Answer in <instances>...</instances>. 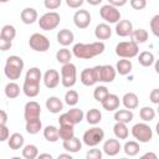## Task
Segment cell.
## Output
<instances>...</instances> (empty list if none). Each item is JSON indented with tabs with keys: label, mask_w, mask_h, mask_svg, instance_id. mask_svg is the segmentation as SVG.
<instances>
[{
	"label": "cell",
	"mask_w": 159,
	"mask_h": 159,
	"mask_svg": "<svg viewBox=\"0 0 159 159\" xmlns=\"http://www.w3.org/2000/svg\"><path fill=\"white\" fill-rule=\"evenodd\" d=\"M104 43L102 41L92 42V43H75L72 47V53L75 57L80 60H91L98 55L104 52Z\"/></svg>",
	"instance_id": "6da1fadb"
},
{
	"label": "cell",
	"mask_w": 159,
	"mask_h": 159,
	"mask_svg": "<svg viewBox=\"0 0 159 159\" xmlns=\"http://www.w3.org/2000/svg\"><path fill=\"white\" fill-rule=\"evenodd\" d=\"M22 70H24V60L20 56L12 55L6 58L4 73L9 80H11V81L19 80L22 73Z\"/></svg>",
	"instance_id": "7a4b0ae2"
},
{
	"label": "cell",
	"mask_w": 159,
	"mask_h": 159,
	"mask_svg": "<svg viewBox=\"0 0 159 159\" xmlns=\"http://www.w3.org/2000/svg\"><path fill=\"white\" fill-rule=\"evenodd\" d=\"M116 53L120 58H133L139 53V46L134 40L122 41L116 46Z\"/></svg>",
	"instance_id": "3957f363"
},
{
	"label": "cell",
	"mask_w": 159,
	"mask_h": 159,
	"mask_svg": "<svg viewBox=\"0 0 159 159\" xmlns=\"http://www.w3.org/2000/svg\"><path fill=\"white\" fill-rule=\"evenodd\" d=\"M77 82V68L72 62L65 63L61 67V83L66 88H71Z\"/></svg>",
	"instance_id": "277c9868"
},
{
	"label": "cell",
	"mask_w": 159,
	"mask_h": 159,
	"mask_svg": "<svg viewBox=\"0 0 159 159\" xmlns=\"http://www.w3.org/2000/svg\"><path fill=\"white\" fill-rule=\"evenodd\" d=\"M132 135L139 143H148L153 138V130L145 122L137 123V124H134L132 127Z\"/></svg>",
	"instance_id": "5b68a950"
},
{
	"label": "cell",
	"mask_w": 159,
	"mask_h": 159,
	"mask_svg": "<svg viewBox=\"0 0 159 159\" xmlns=\"http://www.w3.org/2000/svg\"><path fill=\"white\" fill-rule=\"evenodd\" d=\"M104 139V132L99 127H93L83 133L82 140L87 147H97Z\"/></svg>",
	"instance_id": "8992f818"
},
{
	"label": "cell",
	"mask_w": 159,
	"mask_h": 159,
	"mask_svg": "<svg viewBox=\"0 0 159 159\" xmlns=\"http://www.w3.org/2000/svg\"><path fill=\"white\" fill-rule=\"evenodd\" d=\"M60 21H61L60 14H57L56 11H48L39 19V26L45 31H51L60 25Z\"/></svg>",
	"instance_id": "52a82bcc"
},
{
	"label": "cell",
	"mask_w": 159,
	"mask_h": 159,
	"mask_svg": "<svg viewBox=\"0 0 159 159\" xmlns=\"http://www.w3.org/2000/svg\"><path fill=\"white\" fill-rule=\"evenodd\" d=\"M29 46L36 52H46L50 48V40L45 35L35 32L29 39Z\"/></svg>",
	"instance_id": "ba28073f"
},
{
	"label": "cell",
	"mask_w": 159,
	"mask_h": 159,
	"mask_svg": "<svg viewBox=\"0 0 159 159\" xmlns=\"http://www.w3.org/2000/svg\"><path fill=\"white\" fill-rule=\"evenodd\" d=\"M99 15L108 24H117L120 20V12H119L118 7H116L111 4L103 5L99 10Z\"/></svg>",
	"instance_id": "9c48e42d"
},
{
	"label": "cell",
	"mask_w": 159,
	"mask_h": 159,
	"mask_svg": "<svg viewBox=\"0 0 159 159\" xmlns=\"http://www.w3.org/2000/svg\"><path fill=\"white\" fill-rule=\"evenodd\" d=\"M96 71H97V77H98V82H103V83H111L114 81L116 75H117V70L111 66V65H102V66H94Z\"/></svg>",
	"instance_id": "30bf717a"
},
{
	"label": "cell",
	"mask_w": 159,
	"mask_h": 159,
	"mask_svg": "<svg viewBox=\"0 0 159 159\" xmlns=\"http://www.w3.org/2000/svg\"><path fill=\"white\" fill-rule=\"evenodd\" d=\"M41 114V106L36 101H30L25 104L24 107V118L25 122L31 120V119H37L40 118Z\"/></svg>",
	"instance_id": "8fae6325"
},
{
	"label": "cell",
	"mask_w": 159,
	"mask_h": 159,
	"mask_svg": "<svg viewBox=\"0 0 159 159\" xmlns=\"http://www.w3.org/2000/svg\"><path fill=\"white\" fill-rule=\"evenodd\" d=\"M73 22L77 29H87L91 24V14L87 10H77L73 15Z\"/></svg>",
	"instance_id": "7c38bea8"
},
{
	"label": "cell",
	"mask_w": 159,
	"mask_h": 159,
	"mask_svg": "<svg viewBox=\"0 0 159 159\" xmlns=\"http://www.w3.org/2000/svg\"><path fill=\"white\" fill-rule=\"evenodd\" d=\"M80 80H81L82 84H84V86H87V87L94 86V84L98 82V77H97L96 67H92V68H84V70L81 72Z\"/></svg>",
	"instance_id": "4fadbf2b"
},
{
	"label": "cell",
	"mask_w": 159,
	"mask_h": 159,
	"mask_svg": "<svg viewBox=\"0 0 159 159\" xmlns=\"http://www.w3.org/2000/svg\"><path fill=\"white\" fill-rule=\"evenodd\" d=\"M42 80H43L45 86H46L47 88H50V89L56 88V87L60 84V81H61V78H60V73H58L56 70H53V68L47 70V71L45 72Z\"/></svg>",
	"instance_id": "5bb4252c"
},
{
	"label": "cell",
	"mask_w": 159,
	"mask_h": 159,
	"mask_svg": "<svg viewBox=\"0 0 159 159\" xmlns=\"http://www.w3.org/2000/svg\"><path fill=\"white\" fill-rule=\"evenodd\" d=\"M133 24L129 20H119L116 24V34L120 37H127L133 34Z\"/></svg>",
	"instance_id": "9a60e30c"
},
{
	"label": "cell",
	"mask_w": 159,
	"mask_h": 159,
	"mask_svg": "<svg viewBox=\"0 0 159 159\" xmlns=\"http://www.w3.org/2000/svg\"><path fill=\"white\" fill-rule=\"evenodd\" d=\"M103 109L108 111V112H113V111H117L119 108V104H120V101H119V97L114 93H109L102 102H101Z\"/></svg>",
	"instance_id": "2e32d148"
},
{
	"label": "cell",
	"mask_w": 159,
	"mask_h": 159,
	"mask_svg": "<svg viewBox=\"0 0 159 159\" xmlns=\"http://www.w3.org/2000/svg\"><path fill=\"white\" fill-rule=\"evenodd\" d=\"M122 149V145L117 139H107L103 144V152L108 155V157H114L117 155Z\"/></svg>",
	"instance_id": "e0dca14e"
},
{
	"label": "cell",
	"mask_w": 159,
	"mask_h": 159,
	"mask_svg": "<svg viewBox=\"0 0 159 159\" xmlns=\"http://www.w3.org/2000/svg\"><path fill=\"white\" fill-rule=\"evenodd\" d=\"M20 17H21V21H22L25 25H31V24H34V22L37 21L39 14H37L36 9H34V7H25V9L21 11Z\"/></svg>",
	"instance_id": "ac0fdd59"
},
{
	"label": "cell",
	"mask_w": 159,
	"mask_h": 159,
	"mask_svg": "<svg viewBox=\"0 0 159 159\" xmlns=\"http://www.w3.org/2000/svg\"><path fill=\"white\" fill-rule=\"evenodd\" d=\"M73 40H75V35L68 29H62L57 32V42L60 45H62L63 47L70 46L73 42Z\"/></svg>",
	"instance_id": "d6986e66"
},
{
	"label": "cell",
	"mask_w": 159,
	"mask_h": 159,
	"mask_svg": "<svg viewBox=\"0 0 159 159\" xmlns=\"http://www.w3.org/2000/svg\"><path fill=\"white\" fill-rule=\"evenodd\" d=\"M22 92L25 93L26 97L34 98L40 93V83L37 82H31V81H24L22 84Z\"/></svg>",
	"instance_id": "ffe728a7"
},
{
	"label": "cell",
	"mask_w": 159,
	"mask_h": 159,
	"mask_svg": "<svg viewBox=\"0 0 159 159\" xmlns=\"http://www.w3.org/2000/svg\"><path fill=\"white\" fill-rule=\"evenodd\" d=\"M94 36L98 40H108L112 36V29L107 22L98 24L94 29Z\"/></svg>",
	"instance_id": "44dd1931"
},
{
	"label": "cell",
	"mask_w": 159,
	"mask_h": 159,
	"mask_svg": "<svg viewBox=\"0 0 159 159\" xmlns=\"http://www.w3.org/2000/svg\"><path fill=\"white\" fill-rule=\"evenodd\" d=\"M46 108H47L48 112L56 114V113H60L63 109V103L58 97L51 96L46 99Z\"/></svg>",
	"instance_id": "7402d4cb"
},
{
	"label": "cell",
	"mask_w": 159,
	"mask_h": 159,
	"mask_svg": "<svg viewBox=\"0 0 159 159\" xmlns=\"http://www.w3.org/2000/svg\"><path fill=\"white\" fill-rule=\"evenodd\" d=\"M122 103L127 109H135L139 106V98L133 92H127L122 97Z\"/></svg>",
	"instance_id": "603a6c76"
},
{
	"label": "cell",
	"mask_w": 159,
	"mask_h": 159,
	"mask_svg": "<svg viewBox=\"0 0 159 159\" xmlns=\"http://www.w3.org/2000/svg\"><path fill=\"white\" fill-rule=\"evenodd\" d=\"M24 143H25V138L20 133H12L7 139V145L11 150H19L24 148Z\"/></svg>",
	"instance_id": "cb8c5ba5"
},
{
	"label": "cell",
	"mask_w": 159,
	"mask_h": 159,
	"mask_svg": "<svg viewBox=\"0 0 159 159\" xmlns=\"http://www.w3.org/2000/svg\"><path fill=\"white\" fill-rule=\"evenodd\" d=\"M133 117H134V114H133V112H132V109H117L116 112H114V120L116 122H122V123H129V122H132L133 120Z\"/></svg>",
	"instance_id": "d4e9b609"
},
{
	"label": "cell",
	"mask_w": 159,
	"mask_h": 159,
	"mask_svg": "<svg viewBox=\"0 0 159 159\" xmlns=\"http://www.w3.org/2000/svg\"><path fill=\"white\" fill-rule=\"evenodd\" d=\"M62 147H63V149L67 150L68 153H77V152L81 150L82 143H81V140H80L78 138L73 137V138H71V139H68V140H63Z\"/></svg>",
	"instance_id": "484cf974"
},
{
	"label": "cell",
	"mask_w": 159,
	"mask_h": 159,
	"mask_svg": "<svg viewBox=\"0 0 159 159\" xmlns=\"http://www.w3.org/2000/svg\"><path fill=\"white\" fill-rule=\"evenodd\" d=\"M132 68H133V65H132L129 58H122L116 65L117 73H119L120 76H127L128 73H130Z\"/></svg>",
	"instance_id": "4316f807"
},
{
	"label": "cell",
	"mask_w": 159,
	"mask_h": 159,
	"mask_svg": "<svg viewBox=\"0 0 159 159\" xmlns=\"http://www.w3.org/2000/svg\"><path fill=\"white\" fill-rule=\"evenodd\" d=\"M84 117H86L87 123L91 124V125H96V124H98V123L102 120V113H101V111L97 109V108H91V109H88V112L84 114Z\"/></svg>",
	"instance_id": "83f0119b"
},
{
	"label": "cell",
	"mask_w": 159,
	"mask_h": 159,
	"mask_svg": "<svg viewBox=\"0 0 159 159\" xmlns=\"http://www.w3.org/2000/svg\"><path fill=\"white\" fill-rule=\"evenodd\" d=\"M113 133L118 139H127L129 135V129L125 123L116 122V124L113 125Z\"/></svg>",
	"instance_id": "f1b7e54d"
},
{
	"label": "cell",
	"mask_w": 159,
	"mask_h": 159,
	"mask_svg": "<svg viewBox=\"0 0 159 159\" xmlns=\"http://www.w3.org/2000/svg\"><path fill=\"white\" fill-rule=\"evenodd\" d=\"M43 137L47 142L55 143L60 139V134H58V128H56L55 125H47L43 129Z\"/></svg>",
	"instance_id": "f546056e"
},
{
	"label": "cell",
	"mask_w": 159,
	"mask_h": 159,
	"mask_svg": "<svg viewBox=\"0 0 159 159\" xmlns=\"http://www.w3.org/2000/svg\"><path fill=\"white\" fill-rule=\"evenodd\" d=\"M20 86L16 83V82H9L6 86H5V96L10 99H14V98H17L20 96Z\"/></svg>",
	"instance_id": "4dcf8cb0"
},
{
	"label": "cell",
	"mask_w": 159,
	"mask_h": 159,
	"mask_svg": "<svg viewBox=\"0 0 159 159\" xmlns=\"http://www.w3.org/2000/svg\"><path fill=\"white\" fill-rule=\"evenodd\" d=\"M72 55H73L72 51H70L67 47H62V48H60V50L56 52V60H57L58 63L65 65V63L71 62Z\"/></svg>",
	"instance_id": "1f68e13d"
},
{
	"label": "cell",
	"mask_w": 159,
	"mask_h": 159,
	"mask_svg": "<svg viewBox=\"0 0 159 159\" xmlns=\"http://www.w3.org/2000/svg\"><path fill=\"white\" fill-rule=\"evenodd\" d=\"M138 62L143 66V67H150L154 62H155V58H154V55L149 51H143L138 55Z\"/></svg>",
	"instance_id": "d6a6232c"
},
{
	"label": "cell",
	"mask_w": 159,
	"mask_h": 159,
	"mask_svg": "<svg viewBox=\"0 0 159 159\" xmlns=\"http://www.w3.org/2000/svg\"><path fill=\"white\" fill-rule=\"evenodd\" d=\"M25 129L29 134H37L41 129H42V122L40 118L37 119H31V120H27L26 124H25Z\"/></svg>",
	"instance_id": "836d02e7"
},
{
	"label": "cell",
	"mask_w": 159,
	"mask_h": 159,
	"mask_svg": "<svg viewBox=\"0 0 159 159\" xmlns=\"http://www.w3.org/2000/svg\"><path fill=\"white\" fill-rule=\"evenodd\" d=\"M58 134H60V139H62V140H68V139L73 138L75 137L73 125L61 124L60 128H58Z\"/></svg>",
	"instance_id": "e575fe53"
},
{
	"label": "cell",
	"mask_w": 159,
	"mask_h": 159,
	"mask_svg": "<svg viewBox=\"0 0 159 159\" xmlns=\"http://www.w3.org/2000/svg\"><path fill=\"white\" fill-rule=\"evenodd\" d=\"M123 150L127 155L129 157H134L139 153L140 150V147H139V143L135 142V140H129V142H125V144L123 145Z\"/></svg>",
	"instance_id": "d590c367"
},
{
	"label": "cell",
	"mask_w": 159,
	"mask_h": 159,
	"mask_svg": "<svg viewBox=\"0 0 159 159\" xmlns=\"http://www.w3.org/2000/svg\"><path fill=\"white\" fill-rule=\"evenodd\" d=\"M16 36V29L12 25H4L0 31V39L12 41Z\"/></svg>",
	"instance_id": "8d00e7d4"
},
{
	"label": "cell",
	"mask_w": 159,
	"mask_h": 159,
	"mask_svg": "<svg viewBox=\"0 0 159 159\" xmlns=\"http://www.w3.org/2000/svg\"><path fill=\"white\" fill-rule=\"evenodd\" d=\"M22 157L25 159H35L39 157V148L35 144H27L22 148Z\"/></svg>",
	"instance_id": "74e56055"
},
{
	"label": "cell",
	"mask_w": 159,
	"mask_h": 159,
	"mask_svg": "<svg viewBox=\"0 0 159 159\" xmlns=\"http://www.w3.org/2000/svg\"><path fill=\"white\" fill-rule=\"evenodd\" d=\"M139 117H140V119L143 122H150V120H153L155 118V111H154V108L145 106V107L140 108Z\"/></svg>",
	"instance_id": "f35d334b"
},
{
	"label": "cell",
	"mask_w": 159,
	"mask_h": 159,
	"mask_svg": "<svg viewBox=\"0 0 159 159\" xmlns=\"http://www.w3.org/2000/svg\"><path fill=\"white\" fill-rule=\"evenodd\" d=\"M41 78H42L41 71H40V68H37V67H31L30 70H27L26 76H25V80H26V81L37 82V83H40Z\"/></svg>",
	"instance_id": "ab89813d"
},
{
	"label": "cell",
	"mask_w": 159,
	"mask_h": 159,
	"mask_svg": "<svg viewBox=\"0 0 159 159\" xmlns=\"http://www.w3.org/2000/svg\"><path fill=\"white\" fill-rule=\"evenodd\" d=\"M78 99H80V96H78L77 91H75V89H68L65 93V103L71 107H75L78 103Z\"/></svg>",
	"instance_id": "60d3db41"
},
{
	"label": "cell",
	"mask_w": 159,
	"mask_h": 159,
	"mask_svg": "<svg viewBox=\"0 0 159 159\" xmlns=\"http://www.w3.org/2000/svg\"><path fill=\"white\" fill-rule=\"evenodd\" d=\"M132 36L137 43H144L148 40V31L145 29H137L133 31Z\"/></svg>",
	"instance_id": "b9f144b4"
},
{
	"label": "cell",
	"mask_w": 159,
	"mask_h": 159,
	"mask_svg": "<svg viewBox=\"0 0 159 159\" xmlns=\"http://www.w3.org/2000/svg\"><path fill=\"white\" fill-rule=\"evenodd\" d=\"M67 113L70 114V117H71V119H72V122H73L75 124L81 123V122L83 120V118H84V113H83V111L80 109V108H76V107L71 108Z\"/></svg>",
	"instance_id": "7bdbcfd3"
},
{
	"label": "cell",
	"mask_w": 159,
	"mask_h": 159,
	"mask_svg": "<svg viewBox=\"0 0 159 159\" xmlns=\"http://www.w3.org/2000/svg\"><path fill=\"white\" fill-rule=\"evenodd\" d=\"M108 94H109V91L106 86H97L93 91V97L97 102H102Z\"/></svg>",
	"instance_id": "ee69618b"
},
{
	"label": "cell",
	"mask_w": 159,
	"mask_h": 159,
	"mask_svg": "<svg viewBox=\"0 0 159 159\" xmlns=\"http://www.w3.org/2000/svg\"><path fill=\"white\" fill-rule=\"evenodd\" d=\"M150 30H152L154 36L159 37V14L154 15L150 19Z\"/></svg>",
	"instance_id": "f6af8a7d"
},
{
	"label": "cell",
	"mask_w": 159,
	"mask_h": 159,
	"mask_svg": "<svg viewBox=\"0 0 159 159\" xmlns=\"http://www.w3.org/2000/svg\"><path fill=\"white\" fill-rule=\"evenodd\" d=\"M43 5L47 10H56L61 6V0H43Z\"/></svg>",
	"instance_id": "bcb514c9"
},
{
	"label": "cell",
	"mask_w": 159,
	"mask_h": 159,
	"mask_svg": "<svg viewBox=\"0 0 159 159\" xmlns=\"http://www.w3.org/2000/svg\"><path fill=\"white\" fill-rule=\"evenodd\" d=\"M86 158L87 159H101L102 158V152L97 148H93V149H89L87 153H86Z\"/></svg>",
	"instance_id": "7dc6e473"
},
{
	"label": "cell",
	"mask_w": 159,
	"mask_h": 159,
	"mask_svg": "<svg viewBox=\"0 0 159 159\" xmlns=\"http://www.w3.org/2000/svg\"><path fill=\"white\" fill-rule=\"evenodd\" d=\"M129 2L134 10H143L147 6V0H129Z\"/></svg>",
	"instance_id": "c3c4849f"
},
{
	"label": "cell",
	"mask_w": 159,
	"mask_h": 159,
	"mask_svg": "<svg viewBox=\"0 0 159 159\" xmlns=\"http://www.w3.org/2000/svg\"><path fill=\"white\" fill-rule=\"evenodd\" d=\"M9 137H10V132H9V128L6 127V124H0V142L7 140Z\"/></svg>",
	"instance_id": "681fc988"
},
{
	"label": "cell",
	"mask_w": 159,
	"mask_h": 159,
	"mask_svg": "<svg viewBox=\"0 0 159 159\" xmlns=\"http://www.w3.org/2000/svg\"><path fill=\"white\" fill-rule=\"evenodd\" d=\"M58 123H60V125H61V124H68V125H75V123L72 122V119H71V117H70V114H68L67 112L60 116V118H58Z\"/></svg>",
	"instance_id": "f907efd6"
},
{
	"label": "cell",
	"mask_w": 159,
	"mask_h": 159,
	"mask_svg": "<svg viewBox=\"0 0 159 159\" xmlns=\"http://www.w3.org/2000/svg\"><path fill=\"white\" fill-rule=\"evenodd\" d=\"M149 99L152 103L154 104H159V88H154L152 89V92L149 93Z\"/></svg>",
	"instance_id": "816d5d0a"
},
{
	"label": "cell",
	"mask_w": 159,
	"mask_h": 159,
	"mask_svg": "<svg viewBox=\"0 0 159 159\" xmlns=\"http://www.w3.org/2000/svg\"><path fill=\"white\" fill-rule=\"evenodd\" d=\"M83 2H84V0H66L67 6L71 9H78L83 5Z\"/></svg>",
	"instance_id": "f5cc1de1"
},
{
	"label": "cell",
	"mask_w": 159,
	"mask_h": 159,
	"mask_svg": "<svg viewBox=\"0 0 159 159\" xmlns=\"http://www.w3.org/2000/svg\"><path fill=\"white\" fill-rule=\"evenodd\" d=\"M11 46H12V41L0 39V50L1 51H7V50L11 48Z\"/></svg>",
	"instance_id": "db71d44e"
},
{
	"label": "cell",
	"mask_w": 159,
	"mask_h": 159,
	"mask_svg": "<svg viewBox=\"0 0 159 159\" xmlns=\"http://www.w3.org/2000/svg\"><path fill=\"white\" fill-rule=\"evenodd\" d=\"M107 1H108V4H111L116 7H120V6H124L128 0H107Z\"/></svg>",
	"instance_id": "11a10c76"
},
{
	"label": "cell",
	"mask_w": 159,
	"mask_h": 159,
	"mask_svg": "<svg viewBox=\"0 0 159 159\" xmlns=\"http://www.w3.org/2000/svg\"><path fill=\"white\" fill-rule=\"evenodd\" d=\"M6 122H7V114L4 109H1L0 111V124H6Z\"/></svg>",
	"instance_id": "9f6ffc18"
},
{
	"label": "cell",
	"mask_w": 159,
	"mask_h": 159,
	"mask_svg": "<svg viewBox=\"0 0 159 159\" xmlns=\"http://www.w3.org/2000/svg\"><path fill=\"white\" fill-rule=\"evenodd\" d=\"M142 158H143V159H145V158H152V159H157L158 157H157V154H155V153H152V152H148V153H145V154H143V155H142Z\"/></svg>",
	"instance_id": "6f0895ef"
},
{
	"label": "cell",
	"mask_w": 159,
	"mask_h": 159,
	"mask_svg": "<svg viewBox=\"0 0 159 159\" xmlns=\"http://www.w3.org/2000/svg\"><path fill=\"white\" fill-rule=\"evenodd\" d=\"M86 1H87L89 5H92V6H97V5H99L103 0H86Z\"/></svg>",
	"instance_id": "680465c9"
},
{
	"label": "cell",
	"mask_w": 159,
	"mask_h": 159,
	"mask_svg": "<svg viewBox=\"0 0 159 159\" xmlns=\"http://www.w3.org/2000/svg\"><path fill=\"white\" fill-rule=\"evenodd\" d=\"M39 159H43V158H47V159H52V155L50 153H42V154H39L37 157Z\"/></svg>",
	"instance_id": "91938a15"
},
{
	"label": "cell",
	"mask_w": 159,
	"mask_h": 159,
	"mask_svg": "<svg viewBox=\"0 0 159 159\" xmlns=\"http://www.w3.org/2000/svg\"><path fill=\"white\" fill-rule=\"evenodd\" d=\"M154 70H155V72L159 75V58L155 60V62H154Z\"/></svg>",
	"instance_id": "94428289"
},
{
	"label": "cell",
	"mask_w": 159,
	"mask_h": 159,
	"mask_svg": "<svg viewBox=\"0 0 159 159\" xmlns=\"http://www.w3.org/2000/svg\"><path fill=\"white\" fill-rule=\"evenodd\" d=\"M61 158H67V159H71V158H72V155H71V153H68V154H60V155H58V159H61Z\"/></svg>",
	"instance_id": "6125c7cd"
},
{
	"label": "cell",
	"mask_w": 159,
	"mask_h": 159,
	"mask_svg": "<svg viewBox=\"0 0 159 159\" xmlns=\"http://www.w3.org/2000/svg\"><path fill=\"white\" fill-rule=\"evenodd\" d=\"M155 132H157V134L159 135V122H158L157 125H155Z\"/></svg>",
	"instance_id": "be15d7a7"
},
{
	"label": "cell",
	"mask_w": 159,
	"mask_h": 159,
	"mask_svg": "<svg viewBox=\"0 0 159 159\" xmlns=\"http://www.w3.org/2000/svg\"><path fill=\"white\" fill-rule=\"evenodd\" d=\"M0 1H1V2H7L9 0H0Z\"/></svg>",
	"instance_id": "e7e4bbea"
},
{
	"label": "cell",
	"mask_w": 159,
	"mask_h": 159,
	"mask_svg": "<svg viewBox=\"0 0 159 159\" xmlns=\"http://www.w3.org/2000/svg\"><path fill=\"white\" fill-rule=\"evenodd\" d=\"M157 113L159 114V104H158V108H157Z\"/></svg>",
	"instance_id": "03108f58"
}]
</instances>
